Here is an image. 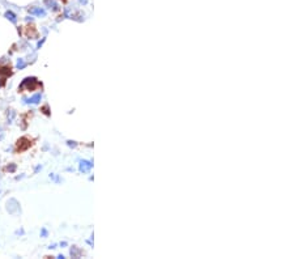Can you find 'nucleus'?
<instances>
[{
  "instance_id": "f257e3e1",
  "label": "nucleus",
  "mask_w": 294,
  "mask_h": 259,
  "mask_svg": "<svg viewBox=\"0 0 294 259\" xmlns=\"http://www.w3.org/2000/svg\"><path fill=\"white\" fill-rule=\"evenodd\" d=\"M0 73H1V76H0V85H4L7 77H8V76L12 73L11 67H4V68L0 67Z\"/></svg>"
}]
</instances>
